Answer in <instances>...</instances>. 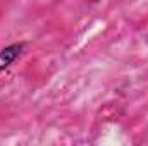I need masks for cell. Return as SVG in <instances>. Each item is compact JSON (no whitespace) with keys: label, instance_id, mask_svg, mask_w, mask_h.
<instances>
[{"label":"cell","instance_id":"cell-1","mask_svg":"<svg viewBox=\"0 0 148 146\" xmlns=\"http://www.w3.org/2000/svg\"><path fill=\"white\" fill-rule=\"evenodd\" d=\"M26 52V43L24 41H14L3 48H0V74L12 67Z\"/></svg>","mask_w":148,"mask_h":146}]
</instances>
